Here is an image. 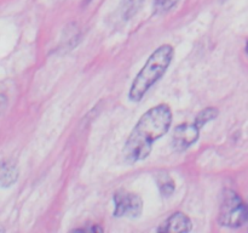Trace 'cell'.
<instances>
[{"label": "cell", "mask_w": 248, "mask_h": 233, "mask_svg": "<svg viewBox=\"0 0 248 233\" xmlns=\"http://www.w3.org/2000/svg\"><path fill=\"white\" fill-rule=\"evenodd\" d=\"M217 116H218L217 108H215V107H207V108H205L203 111H201L200 113L196 116L195 123L194 124L201 129L202 126H205L208 121H211V120H213V119L217 118Z\"/></svg>", "instance_id": "cell-10"}, {"label": "cell", "mask_w": 248, "mask_h": 233, "mask_svg": "<svg viewBox=\"0 0 248 233\" xmlns=\"http://www.w3.org/2000/svg\"><path fill=\"white\" fill-rule=\"evenodd\" d=\"M144 0H121V12L124 19H130L135 16Z\"/></svg>", "instance_id": "cell-9"}, {"label": "cell", "mask_w": 248, "mask_h": 233, "mask_svg": "<svg viewBox=\"0 0 248 233\" xmlns=\"http://www.w3.org/2000/svg\"><path fill=\"white\" fill-rule=\"evenodd\" d=\"M248 220V205L244 204L239 194L234 191L223 193L219 210V223L227 227H240Z\"/></svg>", "instance_id": "cell-3"}, {"label": "cell", "mask_w": 248, "mask_h": 233, "mask_svg": "<svg viewBox=\"0 0 248 233\" xmlns=\"http://www.w3.org/2000/svg\"><path fill=\"white\" fill-rule=\"evenodd\" d=\"M173 55V48L169 44H165L157 48L149 56L145 65L138 72L137 77L135 78L131 85L130 92H128L131 101L138 102L144 97L148 90L166 73L167 68L171 65Z\"/></svg>", "instance_id": "cell-2"}, {"label": "cell", "mask_w": 248, "mask_h": 233, "mask_svg": "<svg viewBox=\"0 0 248 233\" xmlns=\"http://www.w3.org/2000/svg\"><path fill=\"white\" fill-rule=\"evenodd\" d=\"M156 183L160 189V193L164 197H170L174 192V181L170 175L167 174H159L156 176Z\"/></svg>", "instance_id": "cell-8"}, {"label": "cell", "mask_w": 248, "mask_h": 233, "mask_svg": "<svg viewBox=\"0 0 248 233\" xmlns=\"http://www.w3.org/2000/svg\"><path fill=\"white\" fill-rule=\"evenodd\" d=\"M7 106V99L5 95H1L0 94V114L2 113V112L5 111V108H6Z\"/></svg>", "instance_id": "cell-12"}, {"label": "cell", "mask_w": 248, "mask_h": 233, "mask_svg": "<svg viewBox=\"0 0 248 233\" xmlns=\"http://www.w3.org/2000/svg\"><path fill=\"white\" fill-rule=\"evenodd\" d=\"M179 0H156V4H155V7H156L157 11H169L172 7L176 6L178 4Z\"/></svg>", "instance_id": "cell-11"}, {"label": "cell", "mask_w": 248, "mask_h": 233, "mask_svg": "<svg viewBox=\"0 0 248 233\" xmlns=\"http://www.w3.org/2000/svg\"><path fill=\"white\" fill-rule=\"evenodd\" d=\"M116 217H138L142 213L143 201L138 194L127 191H119L114 196Z\"/></svg>", "instance_id": "cell-4"}, {"label": "cell", "mask_w": 248, "mask_h": 233, "mask_svg": "<svg viewBox=\"0 0 248 233\" xmlns=\"http://www.w3.org/2000/svg\"><path fill=\"white\" fill-rule=\"evenodd\" d=\"M246 52L248 53V43H247V45H246Z\"/></svg>", "instance_id": "cell-13"}, {"label": "cell", "mask_w": 248, "mask_h": 233, "mask_svg": "<svg viewBox=\"0 0 248 233\" xmlns=\"http://www.w3.org/2000/svg\"><path fill=\"white\" fill-rule=\"evenodd\" d=\"M18 179V167L12 159L0 162V186L10 187Z\"/></svg>", "instance_id": "cell-7"}, {"label": "cell", "mask_w": 248, "mask_h": 233, "mask_svg": "<svg viewBox=\"0 0 248 233\" xmlns=\"http://www.w3.org/2000/svg\"><path fill=\"white\" fill-rule=\"evenodd\" d=\"M200 128L195 124H181L174 129L173 147L177 150H184L198 141Z\"/></svg>", "instance_id": "cell-5"}, {"label": "cell", "mask_w": 248, "mask_h": 233, "mask_svg": "<svg viewBox=\"0 0 248 233\" xmlns=\"http://www.w3.org/2000/svg\"><path fill=\"white\" fill-rule=\"evenodd\" d=\"M191 230V221L186 214L174 213L170 216L159 228V232H189Z\"/></svg>", "instance_id": "cell-6"}, {"label": "cell", "mask_w": 248, "mask_h": 233, "mask_svg": "<svg viewBox=\"0 0 248 233\" xmlns=\"http://www.w3.org/2000/svg\"><path fill=\"white\" fill-rule=\"evenodd\" d=\"M172 112L167 104H157L145 112L131 131L124 148L127 164L144 160L150 154L153 143L170 130Z\"/></svg>", "instance_id": "cell-1"}]
</instances>
